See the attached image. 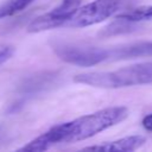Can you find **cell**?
I'll list each match as a JSON object with an SVG mask.
<instances>
[{
  "mask_svg": "<svg viewBox=\"0 0 152 152\" xmlns=\"http://www.w3.org/2000/svg\"><path fill=\"white\" fill-rule=\"evenodd\" d=\"M127 116L128 109L124 106L107 107L74 120L57 124L18 148V151L43 152L58 144H71L86 140L118 125Z\"/></svg>",
  "mask_w": 152,
  "mask_h": 152,
  "instance_id": "6da1fadb",
  "label": "cell"
},
{
  "mask_svg": "<svg viewBox=\"0 0 152 152\" xmlns=\"http://www.w3.org/2000/svg\"><path fill=\"white\" fill-rule=\"evenodd\" d=\"M74 82L103 89H120L152 83V62H144L113 71H88L74 76Z\"/></svg>",
  "mask_w": 152,
  "mask_h": 152,
  "instance_id": "7a4b0ae2",
  "label": "cell"
},
{
  "mask_svg": "<svg viewBox=\"0 0 152 152\" xmlns=\"http://www.w3.org/2000/svg\"><path fill=\"white\" fill-rule=\"evenodd\" d=\"M125 6V0H93L83 6H80L71 18L68 20L65 27H88L119 13Z\"/></svg>",
  "mask_w": 152,
  "mask_h": 152,
  "instance_id": "3957f363",
  "label": "cell"
},
{
  "mask_svg": "<svg viewBox=\"0 0 152 152\" xmlns=\"http://www.w3.org/2000/svg\"><path fill=\"white\" fill-rule=\"evenodd\" d=\"M58 76L59 75L57 71H43L25 78L13 94L14 96L11 103L7 106V112L17 113L30 100L53 87Z\"/></svg>",
  "mask_w": 152,
  "mask_h": 152,
  "instance_id": "277c9868",
  "label": "cell"
},
{
  "mask_svg": "<svg viewBox=\"0 0 152 152\" xmlns=\"http://www.w3.org/2000/svg\"><path fill=\"white\" fill-rule=\"evenodd\" d=\"M82 0H62L58 6L51 11L37 17L27 26V32L38 33L57 27H65L68 20L81 6Z\"/></svg>",
  "mask_w": 152,
  "mask_h": 152,
  "instance_id": "5b68a950",
  "label": "cell"
},
{
  "mask_svg": "<svg viewBox=\"0 0 152 152\" xmlns=\"http://www.w3.org/2000/svg\"><path fill=\"white\" fill-rule=\"evenodd\" d=\"M146 139L142 135H129L125 138H120L113 141H107L100 145L87 146L84 151H104V152H131L135 151L145 144Z\"/></svg>",
  "mask_w": 152,
  "mask_h": 152,
  "instance_id": "8992f818",
  "label": "cell"
},
{
  "mask_svg": "<svg viewBox=\"0 0 152 152\" xmlns=\"http://www.w3.org/2000/svg\"><path fill=\"white\" fill-rule=\"evenodd\" d=\"M139 57H152V42H140L109 48V61H122Z\"/></svg>",
  "mask_w": 152,
  "mask_h": 152,
  "instance_id": "52a82bcc",
  "label": "cell"
},
{
  "mask_svg": "<svg viewBox=\"0 0 152 152\" xmlns=\"http://www.w3.org/2000/svg\"><path fill=\"white\" fill-rule=\"evenodd\" d=\"M36 0H6L0 4V19L15 15L27 8Z\"/></svg>",
  "mask_w": 152,
  "mask_h": 152,
  "instance_id": "ba28073f",
  "label": "cell"
},
{
  "mask_svg": "<svg viewBox=\"0 0 152 152\" xmlns=\"http://www.w3.org/2000/svg\"><path fill=\"white\" fill-rule=\"evenodd\" d=\"M127 21L131 23H139L142 20H147V19H152V5L150 6H142V7H138L133 11L129 12H125L121 13L120 15H118Z\"/></svg>",
  "mask_w": 152,
  "mask_h": 152,
  "instance_id": "9c48e42d",
  "label": "cell"
},
{
  "mask_svg": "<svg viewBox=\"0 0 152 152\" xmlns=\"http://www.w3.org/2000/svg\"><path fill=\"white\" fill-rule=\"evenodd\" d=\"M14 46L11 44H0V66L11 59L14 55Z\"/></svg>",
  "mask_w": 152,
  "mask_h": 152,
  "instance_id": "30bf717a",
  "label": "cell"
},
{
  "mask_svg": "<svg viewBox=\"0 0 152 152\" xmlns=\"http://www.w3.org/2000/svg\"><path fill=\"white\" fill-rule=\"evenodd\" d=\"M144 128L148 132H152V113L151 114H147L146 116H144L142 121H141Z\"/></svg>",
  "mask_w": 152,
  "mask_h": 152,
  "instance_id": "8fae6325",
  "label": "cell"
}]
</instances>
